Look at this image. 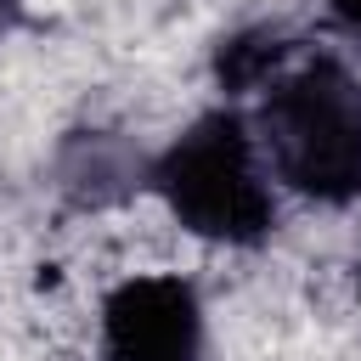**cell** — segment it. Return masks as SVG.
Here are the masks:
<instances>
[{
  "instance_id": "cell-2",
  "label": "cell",
  "mask_w": 361,
  "mask_h": 361,
  "mask_svg": "<svg viewBox=\"0 0 361 361\" xmlns=\"http://www.w3.org/2000/svg\"><path fill=\"white\" fill-rule=\"evenodd\" d=\"M158 203L180 220V231L226 248H254L276 231L271 164L259 152L254 124L237 107L197 113L147 169Z\"/></svg>"
},
{
  "instance_id": "cell-1",
  "label": "cell",
  "mask_w": 361,
  "mask_h": 361,
  "mask_svg": "<svg viewBox=\"0 0 361 361\" xmlns=\"http://www.w3.org/2000/svg\"><path fill=\"white\" fill-rule=\"evenodd\" d=\"M254 135L288 192L327 209L361 197V79L338 56H288L259 90Z\"/></svg>"
},
{
  "instance_id": "cell-3",
  "label": "cell",
  "mask_w": 361,
  "mask_h": 361,
  "mask_svg": "<svg viewBox=\"0 0 361 361\" xmlns=\"http://www.w3.org/2000/svg\"><path fill=\"white\" fill-rule=\"evenodd\" d=\"M107 361H203V299L186 276H124L102 299Z\"/></svg>"
},
{
  "instance_id": "cell-6",
  "label": "cell",
  "mask_w": 361,
  "mask_h": 361,
  "mask_svg": "<svg viewBox=\"0 0 361 361\" xmlns=\"http://www.w3.org/2000/svg\"><path fill=\"white\" fill-rule=\"evenodd\" d=\"M6 23H11V0H0V28H6Z\"/></svg>"
},
{
  "instance_id": "cell-5",
  "label": "cell",
  "mask_w": 361,
  "mask_h": 361,
  "mask_svg": "<svg viewBox=\"0 0 361 361\" xmlns=\"http://www.w3.org/2000/svg\"><path fill=\"white\" fill-rule=\"evenodd\" d=\"M327 11H333V23H338V28L361 34V0H327Z\"/></svg>"
},
{
  "instance_id": "cell-4",
  "label": "cell",
  "mask_w": 361,
  "mask_h": 361,
  "mask_svg": "<svg viewBox=\"0 0 361 361\" xmlns=\"http://www.w3.org/2000/svg\"><path fill=\"white\" fill-rule=\"evenodd\" d=\"M288 56H293V45H288L282 34H271V28H243V34L220 39V51H214V79H220V90H265V85L282 73Z\"/></svg>"
}]
</instances>
